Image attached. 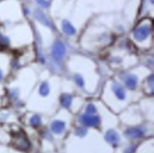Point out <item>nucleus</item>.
<instances>
[{
    "instance_id": "nucleus-12",
    "label": "nucleus",
    "mask_w": 154,
    "mask_h": 153,
    "mask_svg": "<svg viewBox=\"0 0 154 153\" xmlns=\"http://www.w3.org/2000/svg\"><path fill=\"white\" fill-rule=\"evenodd\" d=\"M49 85L47 83H43L41 87H40V93L42 95H48L49 94Z\"/></svg>"
},
{
    "instance_id": "nucleus-16",
    "label": "nucleus",
    "mask_w": 154,
    "mask_h": 153,
    "mask_svg": "<svg viewBox=\"0 0 154 153\" xmlns=\"http://www.w3.org/2000/svg\"><path fill=\"white\" fill-rule=\"evenodd\" d=\"M37 2H38L39 4H40L41 6L44 7V8H48V7H49V3L46 2L45 0H38Z\"/></svg>"
},
{
    "instance_id": "nucleus-2",
    "label": "nucleus",
    "mask_w": 154,
    "mask_h": 153,
    "mask_svg": "<svg viewBox=\"0 0 154 153\" xmlns=\"http://www.w3.org/2000/svg\"><path fill=\"white\" fill-rule=\"evenodd\" d=\"M80 121L86 126H94L99 125L100 123V118L96 115H92V114H84L81 116Z\"/></svg>"
},
{
    "instance_id": "nucleus-7",
    "label": "nucleus",
    "mask_w": 154,
    "mask_h": 153,
    "mask_svg": "<svg viewBox=\"0 0 154 153\" xmlns=\"http://www.w3.org/2000/svg\"><path fill=\"white\" fill-rule=\"evenodd\" d=\"M62 28H63L64 32H65V34H67L73 35L75 34V29L73 28V26L70 23V22L64 21L63 22V25H62Z\"/></svg>"
},
{
    "instance_id": "nucleus-4",
    "label": "nucleus",
    "mask_w": 154,
    "mask_h": 153,
    "mask_svg": "<svg viewBox=\"0 0 154 153\" xmlns=\"http://www.w3.org/2000/svg\"><path fill=\"white\" fill-rule=\"evenodd\" d=\"M143 134H144V132L139 129H128L126 132H125V135L130 137V139H138V138H141L143 136Z\"/></svg>"
},
{
    "instance_id": "nucleus-9",
    "label": "nucleus",
    "mask_w": 154,
    "mask_h": 153,
    "mask_svg": "<svg viewBox=\"0 0 154 153\" xmlns=\"http://www.w3.org/2000/svg\"><path fill=\"white\" fill-rule=\"evenodd\" d=\"M35 17L37 18V19L40 21V22H42L43 24H45V25H47V26H49V20L47 19V17L45 16V14L43 13L41 10H36L35 12Z\"/></svg>"
},
{
    "instance_id": "nucleus-8",
    "label": "nucleus",
    "mask_w": 154,
    "mask_h": 153,
    "mask_svg": "<svg viewBox=\"0 0 154 153\" xmlns=\"http://www.w3.org/2000/svg\"><path fill=\"white\" fill-rule=\"evenodd\" d=\"M112 89L114 90V92H115L116 96L119 98V100H124L125 97H126V94H125L124 89H122L120 86H113Z\"/></svg>"
},
{
    "instance_id": "nucleus-18",
    "label": "nucleus",
    "mask_w": 154,
    "mask_h": 153,
    "mask_svg": "<svg viewBox=\"0 0 154 153\" xmlns=\"http://www.w3.org/2000/svg\"><path fill=\"white\" fill-rule=\"evenodd\" d=\"M0 77H1V71H0Z\"/></svg>"
},
{
    "instance_id": "nucleus-15",
    "label": "nucleus",
    "mask_w": 154,
    "mask_h": 153,
    "mask_svg": "<svg viewBox=\"0 0 154 153\" xmlns=\"http://www.w3.org/2000/svg\"><path fill=\"white\" fill-rule=\"evenodd\" d=\"M75 81L78 83V85H79L80 87H83L84 82H83V79H82L80 76H76V77H75Z\"/></svg>"
},
{
    "instance_id": "nucleus-6",
    "label": "nucleus",
    "mask_w": 154,
    "mask_h": 153,
    "mask_svg": "<svg viewBox=\"0 0 154 153\" xmlns=\"http://www.w3.org/2000/svg\"><path fill=\"white\" fill-rule=\"evenodd\" d=\"M65 126L66 125L63 121H54L52 124V129L55 133L63 132V130L65 129Z\"/></svg>"
},
{
    "instance_id": "nucleus-11",
    "label": "nucleus",
    "mask_w": 154,
    "mask_h": 153,
    "mask_svg": "<svg viewBox=\"0 0 154 153\" xmlns=\"http://www.w3.org/2000/svg\"><path fill=\"white\" fill-rule=\"evenodd\" d=\"M61 103L65 108H69L70 104H71V97L69 95V94H64L61 97Z\"/></svg>"
},
{
    "instance_id": "nucleus-14",
    "label": "nucleus",
    "mask_w": 154,
    "mask_h": 153,
    "mask_svg": "<svg viewBox=\"0 0 154 153\" xmlns=\"http://www.w3.org/2000/svg\"><path fill=\"white\" fill-rule=\"evenodd\" d=\"M87 112L88 114H94L96 112V109L94 108L93 105H88V108H87Z\"/></svg>"
},
{
    "instance_id": "nucleus-17",
    "label": "nucleus",
    "mask_w": 154,
    "mask_h": 153,
    "mask_svg": "<svg viewBox=\"0 0 154 153\" xmlns=\"http://www.w3.org/2000/svg\"><path fill=\"white\" fill-rule=\"evenodd\" d=\"M134 147H128L127 150H126V153H133L134 152Z\"/></svg>"
},
{
    "instance_id": "nucleus-1",
    "label": "nucleus",
    "mask_w": 154,
    "mask_h": 153,
    "mask_svg": "<svg viewBox=\"0 0 154 153\" xmlns=\"http://www.w3.org/2000/svg\"><path fill=\"white\" fill-rule=\"evenodd\" d=\"M65 46L62 42H56L54 45H53L52 48V56L56 61H60L62 58L64 57V54H65Z\"/></svg>"
},
{
    "instance_id": "nucleus-5",
    "label": "nucleus",
    "mask_w": 154,
    "mask_h": 153,
    "mask_svg": "<svg viewBox=\"0 0 154 153\" xmlns=\"http://www.w3.org/2000/svg\"><path fill=\"white\" fill-rule=\"evenodd\" d=\"M105 138H106V140L110 144H115L119 141V135H118V133L114 130L107 131V132L106 133Z\"/></svg>"
},
{
    "instance_id": "nucleus-10",
    "label": "nucleus",
    "mask_w": 154,
    "mask_h": 153,
    "mask_svg": "<svg viewBox=\"0 0 154 153\" xmlns=\"http://www.w3.org/2000/svg\"><path fill=\"white\" fill-rule=\"evenodd\" d=\"M136 84H137V78L135 77V76H128L126 79V85L128 87H130V89H134L136 87Z\"/></svg>"
},
{
    "instance_id": "nucleus-3",
    "label": "nucleus",
    "mask_w": 154,
    "mask_h": 153,
    "mask_svg": "<svg viewBox=\"0 0 154 153\" xmlns=\"http://www.w3.org/2000/svg\"><path fill=\"white\" fill-rule=\"evenodd\" d=\"M149 29L146 26H143L138 28L137 30L134 31V37L139 40V41H142V40H145L149 34Z\"/></svg>"
},
{
    "instance_id": "nucleus-13",
    "label": "nucleus",
    "mask_w": 154,
    "mask_h": 153,
    "mask_svg": "<svg viewBox=\"0 0 154 153\" xmlns=\"http://www.w3.org/2000/svg\"><path fill=\"white\" fill-rule=\"evenodd\" d=\"M31 123L33 126H38L41 123V119L38 115H34L33 118L31 119Z\"/></svg>"
}]
</instances>
